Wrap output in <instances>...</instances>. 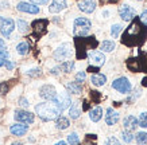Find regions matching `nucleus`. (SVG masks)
<instances>
[{
  "instance_id": "obj_1",
  "label": "nucleus",
  "mask_w": 147,
  "mask_h": 145,
  "mask_svg": "<svg viewBox=\"0 0 147 145\" xmlns=\"http://www.w3.org/2000/svg\"><path fill=\"white\" fill-rule=\"evenodd\" d=\"M147 39V26L140 22L139 18L132 19L128 28L121 35V43L127 47H139Z\"/></svg>"
},
{
  "instance_id": "obj_2",
  "label": "nucleus",
  "mask_w": 147,
  "mask_h": 145,
  "mask_svg": "<svg viewBox=\"0 0 147 145\" xmlns=\"http://www.w3.org/2000/svg\"><path fill=\"white\" fill-rule=\"evenodd\" d=\"M74 44H76L77 59H85L90 53V50H94L98 46V42L94 36H76Z\"/></svg>"
},
{
  "instance_id": "obj_3",
  "label": "nucleus",
  "mask_w": 147,
  "mask_h": 145,
  "mask_svg": "<svg viewBox=\"0 0 147 145\" xmlns=\"http://www.w3.org/2000/svg\"><path fill=\"white\" fill-rule=\"evenodd\" d=\"M35 113L43 121H53V120H57L59 117L61 110L58 109L57 105L53 101H47V102L38 104L35 106Z\"/></svg>"
},
{
  "instance_id": "obj_4",
  "label": "nucleus",
  "mask_w": 147,
  "mask_h": 145,
  "mask_svg": "<svg viewBox=\"0 0 147 145\" xmlns=\"http://www.w3.org/2000/svg\"><path fill=\"white\" fill-rule=\"evenodd\" d=\"M127 67L134 73H139L143 71L147 74V54L140 53L139 57L136 58H129L127 61Z\"/></svg>"
},
{
  "instance_id": "obj_5",
  "label": "nucleus",
  "mask_w": 147,
  "mask_h": 145,
  "mask_svg": "<svg viewBox=\"0 0 147 145\" xmlns=\"http://www.w3.org/2000/svg\"><path fill=\"white\" fill-rule=\"evenodd\" d=\"M90 28H92V23L89 19L77 18L73 24V34L76 36H88Z\"/></svg>"
},
{
  "instance_id": "obj_6",
  "label": "nucleus",
  "mask_w": 147,
  "mask_h": 145,
  "mask_svg": "<svg viewBox=\"0 0 147 145\" xmlns=\"http://www.w3.org/2000/svg\"><path fill=\"white\" fill-rule=\"evenodd\" d=\"M47 24H49V20L47 19H38V20H34L32 22V31H34V38L35 39H39L42 35H45L46 31H47Z\"/></svg>"
},
{
  "instance_id": "obj_7",
  "label": "nucleus",
  "mask_w": 147,
  "mask_h": 145,
  "mask_svg": "<svg viewBox=\"0 0 147 145\" xmlns=\"http://www.w3.org/2000/svg\"><path fill=\"white\" fill-rule=\"evenodd\" d=\"M15 30V22L11 18H0V32L1 35L8 38Z\"/></svg>"
},
{
  "instance_id": "obj_8",
  "label": "nucleus",
  "mask_w": 147,
  "mask_h": 145,
  "mask_svg": "<svg viewBox=\"0 0 147 145\" xmlns=\"http://www.w3.org/2000/svg\"><path fill=\"white\" fill-rule=\"evenodd\" d=\"M112 88L117 90L119 93H123V94L131 92V84H129V81L125 77H120V78L115 79L112 82Z\"/></svg>"
},
{
  "instance_id": "obj_9",
  "label": "nucleus",
  "mask_w": 147,
  "mask_h": 145,
  "mask_svg": "<svg viewBox=\"0 0 147 145\" xmlns=\"http://www.w3.org/2000/svg\"><path fill=\"white\" fill-rule=\"evenodd\" d=\"M53 102L57 105L58 109L62 112V110L67 109V108H70L71 100H70V96H69L67 93H59V94H57V97L54 98Z\"/></svg>"
},
{
  "instance_id": "obj_10",
  "label": "nucleus",
  "mask_w": 147,
  "mask_h": 145,
  "mask_svg": "<svg viewBox=\"0 0 147 145\" xmlns=\"http://www.w3.org/2000/svg\"><path fill=\"white\" fill-rule=\"evenodd\" d=\"M57 90L53 85H43L42 88L39 89V96L46 100V101H54V98L57 97Z\"/></svg>"
},
{
  "instance_id": "obj_11",
  "label": "nucleus",
  "mask_w": 147,
  "mask_h": 145,
  "mask_svg": "<svg viewBox=\"0 0 147 145\" xmlns=\"http://www.w3.org/2000/svg\"><path fill=\"white\" fill-rule=\"evenodd\" d=\"M70 55H71V48H70V44H67V43L61 44V46L54 51V58H55L57 61H63V59L69 58Z\"/></svg>"
},
{
  "instance_id": "obj_12",
  "label": "nucleus",
  "mask_w": 147,
  "mask_h": 145,
  "mask_svg": "<svg viewBox=\"0 0 147 145\" xmlns=\"http://www.w3.org/2000/svg\"><path fill=\"white\" fill-rule=\"evenodd\" d=\"M13 118L19 121V122L22 124H32L34 122V114L30 113V112H27V110H16L15 112V114H13Z\"/></svg>"
},
{
  "instance_id": "obj_13",
  "label": "nucleus",
  "mask_w": 147,
  "mask_h": 145,
  "mask_svg": "<svg viewBox=\"0 0 147 145\" xmlns=\"http://www.w3.org/2000/svg\"><path fill=\"white\" fill-rule=\"evenodd\" d=\"M135 9L128 4H124L121 5L120 8H119V15H120V18L125 22H129V20H132L135 18Z\"/></svg>"
},
{
  "instance_id": "obj_14",
  "label": "nucleus",
  "mask_w": 147,
  "mask_h": 145,
  "mask_svg": "<svg viewBox=\"0 0 147 145\" xmlns=\"http://www.w3.org/2000/svg\"><path fill=\"white\" fill-rule=\"evenodd\" d=\"M16 8H18V11H20V12L32 13V15H35V13L39 12V8H38L35 4H31V3H26V1H20V3H18Z\"/></svg>"
},
{
  "instance_id": "obj_15",
  "label": "nucleus",
  "mask_w": 147,
  "mask_h": 145,
  "mask_svg": "<svg viewBox=\"0 0 147 145\" xmlns=\"http://www.w3.org/2000/svg\"><path fill=\"white\" fill-rule=\"evenodd\" d=\"M78 8L85 13H92L96 9V0H81L78 1Z\"/></svg>"
},
{
  "instance_id": "obj_16",
  "label": "nucleus",
  "mask_w": 147,
  "mask_h": 145,
  "mask_svg": "<svg viewBox=\"0 0 147 145\" xmlns=\"http://www.w3.org/2000/svg\"><path fill=\"white\" fill-rule=\"evenodd\" d=\"M88 57H89L92 65H96L97 67L104 65V62H105V57H104V54H102L101 51H90V53L88 54Z\"/></svg>"
},
{
  "instance_id": "obj_17",
  "label": "nucleus",
  "mask_w": 147,
  "mask_h": 145,
  "mask_svg": "<svg viewBox=\"0 0 147 145\" xmlns=\"http://www.w3.org/2000/svg\"><path fill=\"white\" fill-rule=\"evenodd\" d=\"M27 130H28V125H26V124H13V125H11V128H9V132L12 133L13 136H24L27 133Z\"/></svg>"
},
{
  "instance_id": "obj_18",
  "label": "nucleus",
  "mask_w": 147,
  "mask_h": 145,
  "mask_svg": "<svg viewBox=\"0 0 147 145\" xmlns=\"http://www.w3.org/2000/svg\"><path fill=\"white\" fill-rule=\"evenodd\" d=\"M123 125H124V129L127 132H134L138 126V120L135 118L134 116H127L123 121Z\"/></svg>"
},
{
  "instance_id": "obj_19",
  "label": "nucleus",
  "mask_w": 147,
  "mask_h": 145,
  "mask_svg": "<svg viewBox=\"0 0 147 145\" xmlns=\"http://www.w3.org/2000/svg\"><path fill=\"white\" fill-rule=\"evenodd\" d=\"M65 8H66V0H53V3L49 7V11L51 13H58Z\"/></svg>"
},
{
  "instance_id": "obj_20",
  "label": "nucleus",
  "mask_w": 147,
  "mask_h": 145,
  "mask_svg": "<svg viewBox=\"0 0 147 145\" xmlns=\"http://www.w3.org/2000/svg\"><path fill=\"white\" fill-rule=\"evenodd\" d=\"M117 121H119V113L116 110H113L112 108L107 109V114H105V122H107V125H109V126L115 125Z\"/></svg>"
},
{
  "instance_id": "obj_21",
  "label": "nucleus",
  "mask_w": 147,
  "mask_h": 145,
  "mask_svg": "<svg viewBox=\"0 0 147 145\" xmlns=\"http://www.w3.org/2000/svg\"><path fill=\"white\" fill-rule=\"evenodd\" d=\"M66 90L70 94H81L82 93V86H81V84L74 81V82H69L66 85Z\"/></svg>"
},
{
  "instance_id": "obj_22",
  "label": "nucleus",
  "mask_w": 147,
  "mask_h": 145,
  "mask_svg": "<svg viewBox=\"0 0 147 145\" xmlns=\"http://www.w3.org/2000/svg\"><path fill=\"white\" fill-rule=\"evenodd\" d=\"M55 126H57V129H59V130H65V129H67V128L70 126V121H69V118H66V117L59 116V117L55 120Z\"/></svg>"
},
{
  "instance_id": "obj_23",
  "label": "nucleus",
  "mask_w": 147,
  "mask_h": 145,
  "mask_svg": "<svg viewBox=\"0 0 147 145\" xmlns=\"http://www.w3.org/2000/svg\"><path fill=\"white\" fill-rule=\"evenodd\" d=\"M102 117V109L100 108V106H96L94 109L90 110V113H89V118L93 121V122H98L100 120H101Z\"/></svg>"
},
{
  "instance_id": "obj_24",
  "label": "nucleus",
  "mask_w": 147,
  "mask_h": 145,
  "mask_svg": "<svg viewBox=\"0 0 147 145\" xmlns=\"http://www.w3.org/2000/svg\"><path fill=\"white\" fill-rule=\"evenodd\" d=\"M90 82L94 86H102V85H105V82H107V77L102 74H93L90 77Z\"/></svg>"
},
{
  "instance_id": "obj_25",
  "label": "nucleus",
  "mask_w": 147,
  "mask_h": 145,
  "mask_svg": "<svg viewBox=\"0 0 147 145\" xmlns=\"http://www.w3.org/2000/svg\"><path fill=\"white\" fill-rule=\"evenodd\" d=\"M80 114H81V110H80V105H78V102L71 104L70 109H69V116H70V118L77 120L78 117H80Z\"/></svg>"
},
{
  "instance_id": "obj_26",
  "label": "nucleus",
  "mask_w": 147,
  "mask_h": 145,
  "mask_svg": "<svg viewBox=\"0 0 147 145\" xmlns=\"http://www.w3.org/2000/svg\"><path fill=\"white\" fill-rule=\"evenodd\" d=\"M100 48H101L104 53H111V51L115 50V42H113V40H104V42L100 44Z\"/></svg>"
},
{
  "instance_id": "obj_27",
  "label": "nucleus",
  "mask_w": 147,
  "mask_h": 145,
  "mask_svg": "<svg viewBox=\"0 0 147 145\" xmlns=\"http://www.w3.org/2000/svg\"><path fill=\"white\" fill-rule=\"evenodd\" d=\"M74 69V61H65L59 65V70L63 73H70Z\"/></svg>"
},
{
  "instance_id": "obj_28",
  "label": "nucleus",
  "mask_w": 147,
  "mask_h": 145,
  "mask_svg": "<svg viewBox=\"0 0 147 145\" xmlns=\"http://www.w3.org/2000/svg\"><path fill=\"white\" fill-rule=\"evenodd\" d=\"M28 50H30V46L27 42H22V43L18 44V47H16V51H18L19 55H26L28 53Z\"/></svg>"
},
{
  "instance_id": "obj_29",
  "label": "nucleus",
  "mask_w": 147,
  "mask_h": 145,
  "mask_svg": "<svg viewBox=\"0 0 147 145\" xmlns=\"http://www.w3.org/2000/svg\"><path fill=\"white\" fill-rule=\"evenodd\" d=\"M16 24H18V28L22 34H27V32H28L30 26H28V23L27 22H24V20H22V19H19L18 22H16Z\"/></svg>"
},
{
  "instance_id": "obj_30",
  "label": "nucleus",
  "mask_w": 147,
  "mask_h": 145,
  "mask_svg": "<svg viewBox=\"0 0 147 145\" xmlns=\"http://www.w3.org/2000/svg\"><path fill=\"white\" fill-rule=\"evenodd\" d=\"M136 144L138 145L147 144V133L146 132H139L138 134H136Z\"/></svg>"
},
{
  "instance_id": "obj_31",
  "label": "nucleus",
  "mask_w": 147,
  "mask_h": 145,
  "mask_svg": "<svg viewBox=\"0 0 147 145\" xmlns=\"http://www.w3.org/2000/svg\"><path fill=\"white\" fill-rule=\"evenodd\" d=\"M96 141H97L96 134H86L84 144H77V145H96Z\"/></svg>"
},
{
  "instance_id": "obj_32",
  "label": "nucleus",
  "mask_w": 147,
  "mask_h": 145,
  "mask_svg": "<svg viewBox=\"0 0 147 145\" xmlns=\"http://www.w3.org/2000/svg\"><path fill=\"white\" fill-rule=\"evenodd\" d=\"M8 57H9V53L7 51V48H1L0 50V67L4 66L5 61H8Z\"/></svg>"
},
{
  "instance_id": "obj_33",
  "label": "nucleus",
  "mask_w": 147,
  "mask_h": 145,
  "mask_svg": "<svg viewBox=\"0 0 147 145\" xmlns=\"http://www.w3.org/2000/svg\"><path fill=\"white\" fill-rule=\"evenodd\" d=\"M138 126L147 128V112H143L142 114L139 116V120H138Z\"/></svg>"
},
{
  "instance_id": "obj_34",
  "label": "nucleus",
  "mask_w": 147,
  "mask_h": 145,
  "mask_svg": "<svg viewBox=\"0 0 147 145\" xmlns=\"http://www.w3.org/2000/svg\"><path fill=\"white\" fill-rule=\"evenodd\" d=\"M78 141H80V138H78V134H77V133H70V134L67 136V142L70 145H77Z\"/></svg>"
},
{
  "instance_id": "obj_35",
  "label": "nucleus",
  "mask_w": 147,
  "mask_h": 145,
  "mask_svg": "<svg viewBox=\"0 0 147 145\" xmlns=\"http://www.w3.org/2000/svg\"><path fill=\"white\" fill-rule=\"evenodd\" d=\"M123 30V27L120 26V24H115V26H112V30H111V35L113 36V38H117L119 36V34H120V31Z\"/></svg>"
},
{
  "instance_id": "obj_36",
  "label": "nucleus",
  "mask_w": 147,
  "mask_h": 145,
  "mask_svg": "<svg viewBox=\"0 0 147 145\" xmlns=\"http://www.w3.org/2000/svg\"><path fill=\"white\" fill-rule=\"evenodd\" d=\"M121 137H123V141L124 142H131L132 141V132H127V130H124V132L121 133Z\"/></svg>"
},
{
  "instance_id": "obj_37",
  "label": "nucleus",
  "mask_w": 147,
  "mask_h": 145,
  "mask_svg": "<svg viewBox=\"0 0 147 145\" xmlns=\"http://www.w3.org/2000/svg\"><path fill=\"white\" fill-rule=\"evenodd\" d=\"M8 90H9V85L7 84V82H1V84H0V94H1V96L7 94Z\"/></svg>"
},
{
  "instance_id": "obj_38",
  "label": "nucleus",
  "mask_w": 147,
  "mask_h": 145,
  "mask_svg": "<svg viewBox=\"0 0 147 145\" xmlns=\"http://www.w3.org/2000/svg\"><path fill=\"white\" fill-rule=\"evenodd\" d=\"M104 145H121V144L119 142V140H117L116 137H109V138L104 142Z\"/></svg>"
},
{
  "instance_id": "obj_39",
  "label": "nucleus",
  "mask_w": 147,
  "mask_h": 145,
  "mask_svg": "<svg viewBox=\"0 0 147 145\" xmlns=\"http://www.w3.org/2000/svg\"><path fill=\"white\" fill-rule=\"evenodd\" d=\"M90 98H92V101L98 102V100L101 98V96H100V93H98V92H96V90H92V92H90Z\"/></svg>"
},
{
  "instance_id": "obj_40",
  "label": "nucleus",
  "mask_w": 147,
  "mask_h": 145,
  "mask_svg": "<svg viewBox=\"0 0 147 145\" xmlns=\"http://www.w3.org/2000/svg\"><path fill=\"white\" fill-rule=\"evenodd\" d=\"M85 77H86L85 71H80V73H77V75H76V82L81 84V82H82V81L85 79Z\"/></svg>"
},
{
  "instance_id": "obj_41",
  "label": "nucleus",
  "mask_w": 147,
  "mask_h": 145,
  "mask_svg": "<svg viewBox=\"0 0 147 145\" xmlns=\"http://www.w3.org/2000/svg\"><path fill=\"white\" fill-rule=\"evenodd\" d=\"M27 74L30 75V77H39V75L42 74V73H40L39 69H32V70L27 71Z\"/></svg>"
},
{
  "instance_id": "obj_42",
  "label": "nucleus",
  "mask_w": 147,
  "mask_h": 145,
  "mask_svg": "<svg viewBox=\"0 0 147 145\" xmlns=\"http://www.w3.org/2000/svg\"><path fill=\"white\" fill-rule=\"evenodd\" d=\"M139 19H140V22H142L143 24H146V26H147V9H146V11H143V13L140 15V18H139Z\"/></svg>"
},
{
  "instance_id": "obj_43",
  "label": "nucleus",
  "mask_w": 147,
  "mask_h": 145,
  "mask_svg": "<svg viewBox=\"0 0 147 145\" xmlns=\"http://www.w3.org/2000/svg\"><path fill=\"white\" fill-rule=\"evenodd\" d=\"M31 4H47L50 0H30Z\"/></svg>"
},
{
  "instance_id": "obj_44",
  "label": "nucleus",
  "mask_w": 147,
  "mask_h": 145,
  "mask_svg": "<svg viewBox=\"0 0 147 145\" xmlns=\"http://www.w3.org/2000/svg\"><path fill=\"white\" fill-rule=\"evenodd\" d=\"M19 105L23 106V108H28L30 104H28V101H27L26 98H20V100H19Z\"/></svg>"
},
{
  "instance_id": "obj_45",
  "label": "nucleus",
  "mask_w": 147,
  "mask_h": 145,
  "mask_svg": "<svg viewBox=\"0 0 147 145\" xmlns=\"http://www.w3.org/2000/svg\"><path fill=\"white\" fill-rule=\"evenodd\" d=\"M4 66L7 67V70H12L13 67H15V63H13V62H11V61H5Z\"/></svg>"
},
{
  "instance_id": "obj_46",
  "label": "nucleus",
  "mask_w": 147,
  "mask_h": 145,
  "mask_svg": "<svg viewBox=\"0 0 147 145\" xmlns=\"http://www.w3.org/2000/svg\"><path fill=\"white\" fill-rule=\"evenodd\" d=\"M88 71H90V73H94V74H97L98 67L97 66H89V67H88Z\"/></svg>"
},
{
  "instance_id": "obj_47",
  "label": "nucleus",
  "mask_w": 147,
  "mask_h": 145,
  "mask_svg": "<svg viewBox=\"0 0 147 145\" xmlns=\"http://www.w3.org/2000/svg\"><path fill=\"white\" fill-rule=\"evenodd\" d=\"M51 74H53V75H58V74H59V67H54V69H51Z\"/></svg>"
},
{
  "instance_id": "obj_48",
  "label": "nucleus",
  "mask_w": 147,
  "mask_h": 145,
  "mask_svg": "<svg viewBox=\"0 0 147 145\" xmlns=\"http://www.w3.org/2000/svg\"><path fill=\"white\" fill-rule=\"evenodd\" d=\"M7 7H8V3H7V1H3V3L0 4V9H3V8H7Z\"/></svg>"
},
{
  "instance_id": "obj_49",
  "label": "nucleus",
  "mask_w": 147,
  "mask_h": 145,
  "mask_svg": "<svg viewBox=\"0 0 147 145\" xmlns=\"http://www.w3.org/2000/svg\"><path fill=\"white\" fill-rule=\"evenodd\" d=\"M1 48H5V43H4V40L0 38V50H1Z\"/></svg>"
},
{
  "instance_id": "obj_50",
  "label": "nucleus",
  "mask_w": 147,
  "mask_h": 145,
  "mask_svg": "<svg viewBox=\"0 0 147 145\" xmlns=\"http://www.w3.org/2000/svg\"><path fill=\"white\" fill-rule=\"evenodd\" d=\"M142 85H143V86H146V88H147V77H144V78L142 79Z\"/></svg>"
},
{
  "instance_id": "obj_51",
  "label": "nucleus",
  "mask_w": 147,
  "mask_h": 145,
  "mask_svg": "<svg viewBox=\"0 0 147 145\" xmlns=\"http://www.w3.org/2000/svg\"><path fill=\"white\" fill-rule=\"evenodd\" d=\"M55 145H67V142H65V141H58Z\"/></svg>"
},
{
  "instance_id": "obj_52",
  "label": "nucleus",
  "mask_w": 147,
  "mask_h": 145,
  "mask_svg": "<svg viewBox=\"0 0 147 145\" xmlns=\"http://www.w3.org/2000/svg\"><path fill=\"white\" fill-rule=\"evenodd\" d=\"M12 145H23L22 142H18V141H15V142H12Z\"/></svg>"
},
{
  "instance_id": "obj_53",
  "label": "nucleus",
  "mask_w": 147,
  "mask_h": 145,
  "mask_svg": "<svg viewBox=\"0 0 147 145\" xmlns=\"http://www.w3.org/2000/svg\"><path fill=\"white\" fill-rule=\"evenodd\" d=\"M139 1H140V0H139Z\"/></svg>"
}]
</instances>
